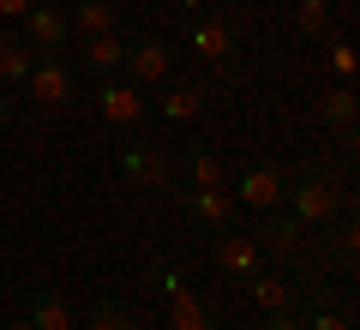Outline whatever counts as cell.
Segmentation results:
<instances>
[{
  "instance_id": "1",
  "label": "cell",
  "mask_w": 360,
  "mask_h": 330,
  "mask_svg": "<svg viewBox=\"0 0 360 330\" xmlns=\"http://www.w3.org/2000/svg\"><path fill=\"white\" fill-rule=\"evenodd\" d=\"M348 204H354V198H348V186L336 174H324V168H300V174H288L283 210L300 216V229H324V222H336Z\"/></svg>"
},
{
  "instance_id": "2",
  "label": "cell",
  "mask_w": 360,
  "mask_h": 330,
  "mask_svg": "<svg viewBox=\"0 0 360 330\" xmlns=\"http://www.w3.org/2000/svg\"><path fill=\"white\" fill-rule=\"evenodd\" d=\"M186 49H198L210 66H217L222 84H240V30L229 25V18L217 13H198L193 25H186Z\"/></svg>"
},
{
  "instance_id": "3",
  "label": "cell",
  "mask_w": 360,
  "mask_h": 330,
  "mask_svg": "<svg viewBox=\"0 0 360 330\" xmlns=\"http://www.w3.org/2000/svg\"><path fill=\"white\" fill-rule=\"evenodd\" d=\"M25 90L42 102V108H66V102L78 96V66H72V54H66V49H54V54H37V61H30V78H25Z\"/></svg>"
},
{
  "instance_id": "4",
  "label": "cell",
  "mask_w": 360,
  "mask_h": 330,
  "mask_svg": "<svg viewBox=\"0 0 360 330\" xmlns=\"http://www.w3.org/2000/svg\"><path fill=\"white\" fill-rule=\"evenodd\" d=\"M156 282H162V294H168V324L174 330H222V312H210L174 265H156Z\"/></svg>"
},
{
  "instance_id": "5",
  "label": "cell",
  "mask_w": 360,
  "mask_h": 330,
  "mask_svg": "<svg viewBox=\"0 0 360 330\" xmlns=\"http://www.w3.org/2000/svg\"><path fill=\"white\" fill-rule=\"evenodd\" d=\"M120 72H127V84H139V90L168 84V72H174V49H168V37H150V30H144V37H132Z\"/></svg>"
},
{
  "instance_id": "6",
  "label": "cell",
  "mask_w": 360,
  "mask_h": 330,
  "mask_svg": "<svg viewBox=\"0 0 360 330\" xmlns=\"http://www.w3.org/2000/svg\"><path fill=\"white\" fill-rule=\"evenodd\" d=\"M120 174H127L132 186H144V192H174V156H168L162 144L139 139V144L120 151Z\"/></svg>"
},
{
  "instance_id": "7",
  "label": "cell",
  "mask_w": 360,
  "mask_h": 330,
  "mask_svg": "<svg viewBox=\"0 0 360 330\" xmlns=\"http://www.w3.org/2000/svg\"><path fill=\"white\" fill-rule=\"evenodd\" d=\"M210 270H217L222 282H246L252 270H264V253H258V241H252V234L222 229L217 241H210Z\"/></svg>"
},
{
  "instance_id": "8",
  "label": "cell",
  "mask_w": 360,
  "mask_h": 330,
  "mask_svg": "<svg viewBox=\"0 0 360 330\" xmlns=\"http://www.w3.org/2000/svg\"><path fill=\"white\" fill-rule=\"evenodd\" d=\"M96 115L108 120V127H144L150 120V102H144V90L139 84H127V78H103L96 84Z\"/></svg>"
},
{
  "instance_id": "9",
  "label": "cell",
  "mask_w": 360,
  "mask_h": 330,
  "mask_svg": "<svg viewBox=\"0 0 360 330\" xmlns=\"http://www.w3.org/2000/svg\"><path fill=\"white\" fill-rule=\"evenodd\" d=\"M307 234L312 229H300V216H288L283 204H276V210H258V222H252L258 253H276V258H300L307 253Z\"/></svg>"
},
{
  "instance_id": "10",
  "label": "cell",
  "mask_w": 360,
  "mask_h": 330,
  "mask_svg": "<svg viewBox=\"0 0 360 330\" xmlns=\"http://www.w3.org/2000/svg\"><path fill=\"white\" fill-rule=\"evenodd\" d=\"M180 216H193V222H205V229H234V192L229 186H180L174 192Z\"/></svg>"
},
{
  "instance_id": "11",
  "label": "cell",
  "mask_w": 360,
  "mask_h": 330,
  "mask_svg": "<svg viewBox=\"0 0 360 330\" xmlns=\"http://www.w3.org/2000/svg\"><path fill=\"white\" fill-rule=\"evenodd\" d=\"M283 192H288V174L276 163H246L240 174H234V198L252 204V210H276Z\"/></svg>"
},
{
  "instance_id": "12",
  "label": "cell",
  "mask_w": 360,
  "mask_h": 330,
  "mask_svg": "<svg viewBox=\"0 0 360 330\" xmlns=\"http://www.w3.org/2000/svg\"><path fill=\"white\" fill-rule=\"evenodd\" d=\"M18 37H25L37 54H54V49H66V42H72V18H66V6L37 0V6L25 13V30H18Z\"/></svg>"
},
{
  "instance_id": "13",
  "label": "cell",
  "mask_w": 360,
  "mask_h": 330,
  "mask_svg": "<svg viewBox=\"0 0 360 330\" xmlns=\"http://www.w3.org/2000/svg\"><path fill=\"white\" fill-rule=\"evenodd\" d=\"M205 102H210V78H180V84H168L162 96H156V115L162 120H198L205 115Z\"/></svg>"
},
{
  "instance_id": "14",
  "label": "cell",
  "mask_w": 360,
  "mask_h": 330,
  "mask_svg": "<svg viewBox=\"0 0 360 330\" xmlns=\"http://www.w3.org/2000/svg\"><path fill=\"white\" fill-rule=\"evenodd\" d=\"M246 294H252L258 312H295L300 282L295 277H276V270H252V277H246Z\"/></svg>"
},
{
  "instance_id": "15",
  "label": "cell",
  "mask_w": 360,
  "mask_h": 330,
  "mask_svg": "<svg viewBox=\"0 0 360 330\" xmlns=\"http://www.w3.org/2000/svg\"><path fill=\"white\" fill-rule=\"evenodd\" d=\"M319 241H324L319 265H330V270H354V258H360V246H354V204H348L336 222H324Z\"/></svg>"
},
{
  "instance_id": "16",
  "label": "cell",
  "mask_w": 360,
  "mask_h": 330,
  "mask_svg": "<svg viewBox=\"0 0 360 330\" xmlns=\"http://www.w3.org/2000/svg\"><path fill=\"white\" fill-rule=\"evenodd\" d=\"M25 324L30 330H78V312H72V300L60 288H37L30 306H25Z\"/></svg>"
},
{
  "instance_id": "17",
  "label": "cell",
  "mask_w": 360,
  "mask_h": 330,
  "mask_svg": "<svg viewBox=\"0 0 360 330\" xmlns=\"http://www.w3.org/2000/svg\"><path fill=\"white\" fill-rule=\"evenodd\" d=\"M354 115H360L354 84H330V90L319 96V127L336 132V139H354Z\"/></svg>"
},
{
  "instance_id": "18",
  "label": "cell",
  "mask_w": 360,
  "mask_h": 330,
  "mask_svg": "<svg viewBox=\"0 0 360 330\" xmlns=\"http://www.w3.org/2000/svg\"><path fill=\"white\" fill-rule=\"evenodd\" d=\"M30 61H37V49H30V42L18 37V30H6V25H0V90H25Z\"/></svg>"
},
{
  "instance_id": "19",
  "label": "cell",
  "mask_w": 360,
  "mask_h": 330,
  "mask_svg": "<svg viewBox=\"0 0 360 330\" xmlns=\"http://www.w3.org/2000/svg\"><path fill=\"white\" fill-rule=\"evenodd\" d=\"M66 18H72V37H103L120 30V0H72Z\"/></svg>"
},
{
  "instance_id": "20",
  "label": "cell",
  "mask_w": 360,
  "mask_h": 330,
  "mask_svg": "<svg viewBox=\"0 0 360 330\" xmlns=\"http://www.w3.org/2000/svg\"><path fill=\"white\" fill-rule=\"evenodd\" d=\"M180 168H186V186H229V163H222L210 144H186Z\"/></svg>"
},
{
  "instance_id": "21",
  "label": "cell",
  "mask_w": 360,
  "mask_h": 330,
  "mask_svg": "<svg viewBox=\"0 0 360 330\" xmlns=\"http://www.w3.org/2000/svg\"><path fill=\"white\" fill-rule=\"evenodd\" d=\"M120 61H127V42H120L115 30H103V37H84V66H90V72L115 78V72H120Z\"/></svg>"
},
{
  "instance_id": "22",
  "label": "cell",
  "mask_w": 360,
  "mask_h": 330,
  "mask_svg": "<svg viewBox=\"0 0 360 330\" xmlns=\"http://www.w3.org/2000/svg\"><path fill=\"white\" fill-rule=\"evenodd\" d=\"M336 18V0H295V30L300 37H324Z\"/></svg>"
},
{
  "instance_id": "23",
  "label": "cell",
  "mask_w": 360,
  "mask_h": 330,
  "mask_svg": "<svg viewBox=\"0 0 360 330\" xmlns=\"http://www.w3.org/2000/svg\"><path fill=\"white\" fill-rule=\"evenodd\" d=\"M324 61H330L336 84H348V78H354V42H348V37H330V42H324Z\"/></svg>"
},
{
  "instance_id": "24",
  "label": "cell",
  "mask_w": 360,
  "mask_h": 330,
  "mask_svg": "<svg viewBox=\"0 0 360 330\" xmlns=\"http://www.w3.org/2000/svg\"><path fill=\"white\" fill-rule=\"evenodd\" d=\"M120 324H127V306H120L115 294H103V300L90 306V324L84 330H120Z\"/></svg>"
},
{
  "instance_id": "25",
  "label": "cell",
  "mask_w": 360,
  "mask_h": 330,
  "mask_svg": "<svg viewBox=\"0 0 360 330\" xmlns=\"http://www.w3.org/2000/svg\"><path fill=\"white\" fill-rule=\"evenodd\" d=\"M300 330H354V324H348L342 306H312V312L300 318Z\"/></svg>"
},
{
  "instance_id": "26",
  "label": "cell",
  "mask_w": 360,
  "mask_h": 330,
  "mask_svg": "<svg viewBox=\"0 0 360 330\" xmlns=\"http://www.w3.org/2000/svg\"><path fill=\"white\" fill-rule=\"evenodd\" d=\"M264 330H300V312H264Z\"/></svg>"
},
{
  "instance_id": "27",
  "label": "cell",
  "mask_w": 360,
  "mask_h": 330,
  "mask_svg": "<svg viewBox=\"0 0 360 330\" xmlns=\"http://www.w3.org/2000/svg\"><path fill=\"white\" fill-rule=\"evenodd\" d=\"M162 6H168V13H180V18H198V13H205V0H162Z\"/></svg>"
},
{
  "instance_id": "28",
  "label": "cell",
  "mask_w": 360,
  "mask_h": 330,
  "mask_svg": "<svg viewBox=\"0 0 360 330\" xmlns=\"http://www.w3.org/2000/svg\"><path fill=\"white\" fill-rule=\"evenodd\" d=\"M30 6H37V0H0V18H25Z\"/></svg>"
},
{
  "instance_id": "29",
  "label": "cell",
  "mask_w": 360,
  "mask_h": 330,
  "mask_svg": "<svg viewBox=\"0 0 360 330\" xmlns=\"http://www.w3.org/2000/svg\"><path fill=\"white\" fill-rule=\"evenodd\" d=\"M13 127V90H0V132Z\"/></svg>"
},
{
  "instance_id": "30",
  "label": "cell",
  "mask_w": 360,
  "mask_h": 330,
  "mask_svg": "<svg viewBox=\"0 0 360 330\" xmlns=\"http://www.w3.org/2000/svg\"><path fill=\"white\" fill-rule=\"evenodd\" d=\"M120 330H150V324H139V318H127V324H120Z\"/></svg>"
},
{
  "instance_id": "31",
  "label": "cell",
  "mask_w": 360,
  "mask_h": 330,
  "mask_svg": "<svg viewBox=\"0 0 360 330\" xmlns=\"http://www.w3.org/2000/svg\"><path fill=\"white\" fill-rule=\"evenodd\" d=\"M6 330H30V324H25V318H18V324H6Z\"/></svg>"
}]
</instances>
